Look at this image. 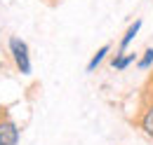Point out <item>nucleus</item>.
<instances>
[{"instance_id": "f257e3e1", "label": "nucleus", "mask_w": 153, "mask_h": 145, "mask_svg": "<svg viewBox=\"0 0 153 145\" xmlns=\"http://www.w3.org/2000/svg\"><path fill=\"white\" fill-rule=\"evenodd\" d=\"M7 47H10V56H12L14 66H17V70L21 75H31V52H28V45L21 37H10Z\"/></svg>"}, {"instance_id": "f03ea898", "label": "nucleus", "mask_w": 153, "mask_h": 145, "mask_svg": "<svg viewBox=\"0 0 153 145\" xmlns=\"http://www.w3.org/2000/svg\"><path fill=\"white\" fill-rule=\"evenodd\" d=\"M137 127L141 129L149 138H153V98L151 96H146L144 105H141L139 115H137Z\"/></svg>"}, {"instance_id": "7ed1b4c3", "label": "nucleus", "mask_w": 153, "mask_h": 145, "mask_svg": "<svg viewBox=\"0 0 153 145\" xmlns=\"http://www.w3.org/2000/svg\"><path fill=\"white\" fill-rule=\"evenodd\" d=\"M19 136H21L19 127L10 117L0 119V145H17L19 143Z\"/></svg>"}, {"instance_id": "20e7f679", "label": "nucleus", "mask_w": 153, "mask_h": 145, "mask_svg": "<svg viewBox=\"0 0 153 145\" xmlns=\"http://www.w3.org/2000/svg\"><path fill=\"white\" fill-rule=\"evenodd\" d=\"M141 23H144L141 19H134V23H130V28L125 31V35L120 37V52H127V47L132 45V40L139 35V31H141Z\"/></svg>"}, {"instance_id": "39448f33", "label": "nucleus", "mask_w": 153, "mask_h": 145, "mask_svg": "<svg viewBox=\"0 0 153 145\" xmlns=\"http://www.w3.org/2000/svg\"><path fill=\"white\" fill-rule=\"evenodd\" d=\"M108 52H111V45H101L99 49H97L94 54H92V59L87 61V72H94L101 63H104V59L108 56Z\"/></svg>"}, {"instance_id": "423d86ee", "label": "nucleus", "mask_w": 153, "mask_h": 145, "mask_svg": "<svg viewBox=\"0 0 153 145\" xmlns=\"http://www.w3.org/2000/svg\"><path fill=\"white\" fill-rule=\"evenodd\" d=\"M130 63H137V54H127V52H118L113 54L111 59V66H113L115 70H125Z\"/></svg>"}, {"instance_id": "0eeeda50", "label": "nucleus", "mask_w": 153, "mask_h": 145, "mask_svg": "<svg viewBox=\"0 0 153 145\" xmlns=\"http://www.w3.org/2000/svg\"><path fill=\"white\" fill-rule=\"evenodd\" d=\"M137 68H139V70H151L153 68V47H149V49L141 54V59H137Z\"/></svg>"}, {"instance_id": "6e6552de", "label": "nucleus", "mask_w": 153, "mask_h": 145, "mask_svg": "<svg viewBox=\"0 0 153 145\" xmlns=\"http://www.w3.org/2000/svg\"><path fill=\"white\" fill-rule=\"evenodd\" d=\"M149 96L153 98V77H151V82H149Z\"/></svg>"}, {"instance_id": "1a4fd4ad", "label": "nucleus", "mask_w": 153, "mask_h": 145, "mask_svg": "<svg viewBox=\"0 0 153 145\" xmlns=\"http://www.w3.org/2000/svg\"><path fill=\"white\" fill-rule=\"evenodd\" d=\"M2 117H5V108L0 105V119H2Z\"/></svg>"}, {"instance_id": "9d476101", "label": "nucleus", "mask_w": 153, "mask_h": 145, "mask_svg": "<svg viewBox=\"0 0 153 145\" xmlns=\"http://www.w3.org/2000/svg\"><path fill=\"white\" fill-rule=\"evenodd\" d=\"M0 68H2V61H0Z\"/></svg>"}]
</instances>
